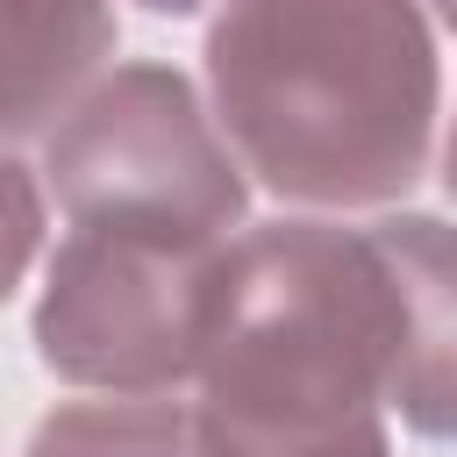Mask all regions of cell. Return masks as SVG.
<instances>
[{"label": "cell", "mask_w": 457, "mask_h": 457, "mask_svg": "<svg viewBox=\"0 0 457 457\" xmlns=\"http://www.w3.org/2000/svg\"><path fill=\"white\" fill-rule=\"evenodd\" d=\"M450 343V228L436 214L264 221L221 243L193 414L236 436H336L400 407L407 428L443 436Z\"/></svg>", "instance_id": "cell-1"}, {"label": "cell", "mask_w": 457, "mask_h": 457, "mask_svg": "<svg viewBox=\"0 0 457 457\" xmlns=\"http://www.w3.org/2000/svg\"><path fill=\"white\" fill-rule=\"evenodd\" d=\"M200 57L228 157L293 207H386L436 164L443 57L421 0H228Z\"/></svg>", "instance_id": "cell-2"}, {"label": "cell", "mask_w": 457, "mask_h": 457, "mask_svg": "<svg viewBox=\"0 0 457 457\" xmlns=\"http://www.w3.org/2000/svg\"><path fill=\"white\" fill-rule=\"evenodd\" d=\"M43 186L71 228H157L228 243L250 179L171 64H114L43 129Z\"/></svg>", "instance_id": "cell-3"}, {"label": "cell", "mask_w": 457, "mask_h": 457, "mask_svg": "<svg viewBox=\"0 0 457 457\" xmlns=\"http://www.w3.org/2000/svg\"><path fill=\"white\" fill-rule=\"evenodd\" d=\"M214 264L221 243H193V236L64 228L29 321L43 371L114 400L179 393L200 371Z\"/></svg>", "instance_id": "cell-4"}, {"label": "cell", "mask_w": 457, "mask_h": 457, "mask_svg": "<svg viewBox=\"0 0 457 457\" xmlns=\"http://www.w3.org/2000/svg\"><path fill=\"white\" fill-rule=\"evenodd\" d=\"M114 0H0V150L43 136L114 57Z\"/></svg>", "instance_id": "cell-5"}, {"label": "cell", "mask_w": 457, "mask_h": 457, "mask_svg": "<svg viewBox=\"0 0 457 457\" xmlns=\"http://www.w3.org/2000/svg\"><path fill=\"white\" fill-rule=\"evenodd\" d=\"M21 457H200L193 450V407L171 393L143 400H71L36 421Z\"/></svg>", "instance_id": "cell-6"}, {"label": "cell", "mask_w": 457, "mask_h": 457, "mask_svg": "<svg viewBox=\"0 0 457 457\" xmlns=\"http://www.w3.org/2000/svg\"><path fill=\"white\" fill-rule=\"evenodd\" d=\"M193 450L200 457H393L386 421H357L336 436H236V428H207L193 414Z\"/></svg>", "instance_id": "cell-7"}, {"label": "cell", "mask_w": 457, "mask_h": 457, "mask_svg": "<svg viewBox=\"0 0 457 457\" xmlns=\"http://www.w3.org/2000/svg\"><path fill=\"white\" fill-rule=\"evenodd\" d=\"M36 250H43V186L14 150H0V300L21 286Z\"/></svg>", "instance_id": "cell-8"}, {"label": "cell", "mask_w": 457, "mask_h": 457, "mask_svg": "<svg viewBox=\"0 0 457 457\" xmlns=\"http://www.w3.org/2000/svg\"><path fill=\"white\" fill-rule=\"evenodd\" d=\"M136 7H150V14H200L207 0H136Z\"/></svg>", "instance_id": "cell-9"}]
</instances>
